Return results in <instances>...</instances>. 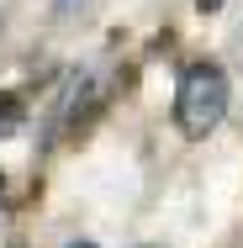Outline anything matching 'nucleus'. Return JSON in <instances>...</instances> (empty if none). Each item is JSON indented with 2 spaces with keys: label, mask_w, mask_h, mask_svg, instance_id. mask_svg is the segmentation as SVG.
I'll use <instances>...</instances> for the list:
<instances>
[{
  "label": "nucleus",
  "mask_w": 243,
  "mask_h": 248,
  "mask_svg": "<svg viewBox=\"0 0 243 248\" xmlns=\"http://www.w3.org/2000/svg\"><path fill=\"white\" fill-rule=\"evenodd\" d=\"M227 116V74L217 63H191L175 90V127L185 138H206Z\"/></svg>",
  "instance_id": "f257e3e1"
},
{
  "label": "nucleus",
  "mask_w": 243,
  "mask_h": 248,
  "mask_svg": "<svg viewBox=\"0 0 243 248\" xmlns=\"http://www.w3.org/2000/svg\"><path fill=\"white\" fill-rule=\"evenodd\" d=\"M21 116H27V106H21V95L0 90V138H11V132L21 127Z\"/></svg>",
  "instance_id": "f03ea898"
},
{
  "label": "nucleus",
  "mask_w": 243,
  "mask_h": 248,
  "mask_svg": "<svg viewBox=\"0 0 243 248\" xmlns=\"http://www.w3.org/2000/svg\"><path fill=\"white\" fill-rule=\"evenodd\" d=\"M74 248H96V243H74Z\"/></svg>",
  "instance_id": "7ed1b4c3"
}]
</instances>
